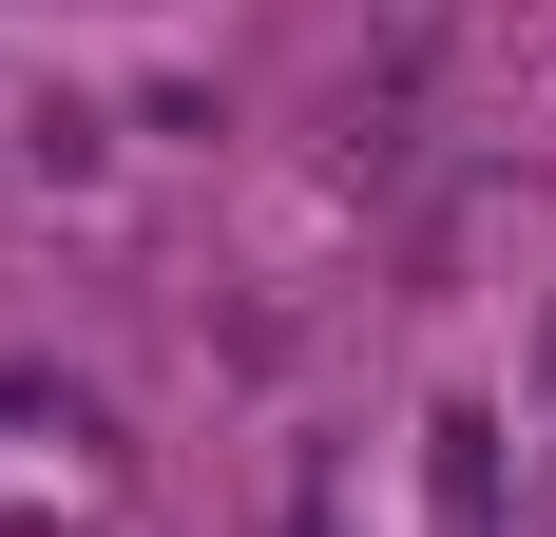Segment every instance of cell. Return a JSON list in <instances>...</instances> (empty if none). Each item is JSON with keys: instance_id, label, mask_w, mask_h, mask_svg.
Wrapping results in <instances>:
<instances>
[{"instance_id": "1", "label": "cell", "mask_w": 556, "mask_h": 537, "mask_svg": "<svg viewBox=\"0 0 556 537\" xmlns=\"http://www.w3.org/2000/svg\"><path fill=\"white\" fill-rule=\"evenodd\" d=\"M422 499H442V537H500V423H480V403L422 423Z\"/></svg>"}]
</instances>
